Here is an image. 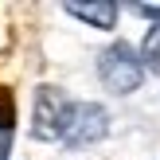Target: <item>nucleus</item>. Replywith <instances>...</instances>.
Wrapping results in <instances>:
<instances>
[{
    "label": "nucleus",
    "instance_id": "obj_1",
    "mask_svg": "<svg viewBox=\"0 0 160 160\" xmlns=\"http://www.w3.org/2000/svg\"><path fill=\"white\" fill-rule=\"evenodd\" d=\"M98 78L109 94H133L145 78V67H141V55L133 51L129 43H113L102 51L98 59Z\"/></svg>",
    "mask_w": 160,
    "mask_h": 160
},
{
    "label": "nucleus",
    "instance_id": "obj_2",
    "mask_svg": "<svg viewBox=\"0 0 160 160\" xmlns=\"http://www.w3.org/2000/svg\"><path fill=\"white\" fill-rule=\"evenodd\" d=\"M74 109V102L59 90V86H39L35 90V113H31V133L39 141H62V129H67V117Z\"/></svg>",
    "mask_w": 160,
    "mask_h": 160
},
{
    "label": "nucleus",
    "instance_id": "obj_3",
    "mask_svg": "<svg viewBox=\"0 0 160 160\" xmlns=\"http://www.w3.org/2000/svg\"><path fill=\"white\" fill-rule=\"evenodd\" d=\"M106 133H109V113L106 109L98 102H74V109L67 117V129H62V145L86 148V145H98Z\"/></svg>",
    "mask_w": 160,
    "mask_h": 160
},
{
    "label": "nucleus",
    "instance_id": "obj_4",
    "mask_svg": "<svg viewBox=\"0 0 160 160\" xmlns=\"http://www.w3.org/2000/svg\"><path fill=\"white\" fill-rule=\"evenodd\" d=\"M67 12L74 20L98 28V31H109L117 23V4H109V0H98V4H67Z\"/></svg>",
    "mask_w": 160,
    "mask_h": 160
},
{
    "label": "nucleus",
    "instance_id": "obj_5",
    "mask_svg": "<svg viewBox=\"0 0 160 160\" xmlns=\"http://www.w3.org/2000/svg\"><path fill=\"white\" fill-rule=\"evenodd\" d=\"M141 67L152 70V74H160V20L148 28L145 43H141Z\"/></svg>",
    "mask_w": 160,
    "mask_h": 160
},
{
    "label": "nucleus",
    "instance_id": "obj_6",
    "mask_svg": "<svg viewBox=\"0 0 160 160\" xmlns=\"http://www.w3.org/2000/svg\"><path fill=\"white\" fill-rule=\"evenodd\" d=\"M137 16H148V20H160V4H133Z\"/></svg>",
    "mask_w": 160,
    "mask_h": 160
}]
</instances>
